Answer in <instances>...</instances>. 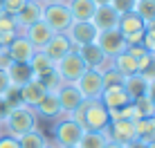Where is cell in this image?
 I'll list each match as a JSON object with an SVG mask.
<instances>
[{
    "instance_id": "obj_1",
    "label": "cell",
    "mask_w": 155,
    "mask_h": 148,
    "mask_svg": "<svg viewBox=\"0 0 155 148\" xmlns=\"http://www.w3.org/2000/svg\"><path fill=\"white\" fill-rule=\"evenodd\" d=\"M36 124H38V117L34 114V108H29V105H25V103H16V105L9 108L7 117L2 121V128H5L7 135H12V137L18 139L20 135L38 128Z\"/></svg>"
},
{
    "instance_id": "obj_2",
    "label": "cell",
    "mask_w": 155,
    "mask_h": 148,
    "mask_svg": "<svg viewBox=\"0 0 155 148\" xmlns=\"http://www.w3.org/2000/svg\"><path fill=\"white\" fill-rule=\"evenodd\" d=\"M72 119H77L83 126V130H104L110 124L108 108L99 101V99H85L72 112Z\"/></svg>"
},
{
    "instance_id": "obj_3",
    "label": "cell",
    "mask_w": 155,
    "mask_h": 148,
    "mask_svg": "<svg viewBox=\"0 0 155 148\" xmlns=\"http://www.w3.org/2000/svg\"><path fill=\"white\" fill-rule=\"evenodd\" d=\"M83 126L79 124L77 119H72V117H58L56 119V124H54V128H52V135H54V144L56 146H77L79 141H81V137H83Z\"/></svg>"
},
{
    "instance_id": "obj_4",
    "label": "cell",
    "mask_w": 155,
    "mask_h": 148,
    "mask_svg": "<svg viewBox=\"0 0 155 148\" xmlns=\"http://www.w3.org/2000/svg\"><path fill=\"white\" fill-rule=\"evenodd\" d=\"M43 20L52 27L54 34H65L68 27L72 25V16L65 2L56 5H43Z\"/></svg>"
},
{
    "instance_id": "obj_5",
    "label": "cell",
    "mask_w": 155,
    "mask_h": 148,
    "mask_svg": "<svg viewBox=\"0 0 155 148\" xmlns=\"http://www.w3.org/2000/svg\"><path fill=\"white\" fill-rule=\"evenodd\" d=\"M54 67H56L58 76L63 79V83H77L79 76H81V74L88 70V67H85V63H83V59L79 56L77 50L68 52V54L63 56L61 61H56Z\"/></svg>"
},
{
    "instance_id": "obj_6",
    "label": "cell",
    "mask_w": 155,
    "mask_h": 148,
    "mask_svg": "<svg viewBox=\"0 0 155 148\" xmlns=\"http://www.w3.org/2000/svg\"><path fill=\"white\" fill-rule=\"evenodd\" d=\"M65 36H68V40L72 43V47L77 50V47H81V45L97 43L99 29L94 27L92 20H88V23H77V20H72V25L68 27Z\"/></svg>"
},
{
    "instance_id": "obj_7",
    "label": "cell",
    "mask_w": 155,
    "mask_h": 148,
    "mask_svg": "<svg viewBox=\"0 0 155 148\" xmlns=\"http://www.w3.org/2000/svg\"><path fill=\"white\" fill-rule=\"evenodd\" d=\"M110 141H117L121 146H128L133 141H137V133H135V121L133 119H115L106 126Z\"/></svg>"
},
{
    "instance_id": "obj_8",
    "label": "cell",
    "mask_w": 155,
    "mask_h": 148,
    "mask_svg": "<svg viewBox=\"0 0 155 148\" xmlns=\"http://www.w3.org/2000/svg\"><path fill=\"white\" fill-rule=\"evenodd\" d=\"M79 88V92L83 94V99H99L101 92H104V79H101V72L99 70H85L79 81L74 83Z\"/></svg>"
},
{
    "instance_id": "obj_9",
    "label": "cell",
    "mask_w": 155,
    "mask_h": 148,
    "mask_svg": "<svg viewBox=\"0 0 155 148\" xmlns=\"http://www.w3.org/2000/svg\"><path fill=\"white\" fill-rule=\"evenodd\" d=\"M97 45L104 50V54L108 56V59H115L117 54H121V52H126V40L124 36H121L119 29H106V31H99L97 36Z\"/></svg>"
},
{
    "instance_id": "obj_10",
    "label": "cell",
    "mask_w": 155,
    "mask_h": 148,
    "mask_svg": "<svg viewBox=\"0 0 155 148\" xmlns=\"http://www.w3.org/2000/svg\"><path fill=\"white\" fill-rule=\"evenodd\" d=\"M56 97H58V103H61V112L65 117H72V112L85 101L83 94L79 92V88L74 83H63L61 90L56 92Z\"/></svg>"
},
{
    "instance_id": "obj_11",
    "label": "cell",
    "mask_w": 155,
    "mask_h": 148,
    "mask_svg": "<svg viewBox=\"0 0 155 148\" xmlns=\"http://www.w3.org/2000/svg\"><path fill=\"white\" fill-rule=\"evenodd\" d=\"M77 52H79V56L83 59L85 67H90V70H99V72H101L104 67L110 65V59L104 54V50H101L97 43L81 45V47H77Z\"/></svg>"
},
{
    "instance_id": "obj_12",
    "label": "cell",
    "mask_w": 155,
    "mask_h": 148,
    "mask_svg": "<svg viewBox=\"0 0 155 148\" xmlns=\"http://www.w3.org/2000/svg\"><path fill=\"white\" fill-rule=\"evenodd\" d=\"M20 34H23L25 38H27L29 43H31V45L36 47V50L41 52L43 47H45V45L52 40L54 31H52V27L45 23V20H38V23H31L29 27H25L23 31H20Z\"/></svg>"
},
{
    "instance_id": "obj_13",
    "label": "cell",
    "mask_w": 155,
    "mask_h": 148,
    "mask_svg": "<svg viewBox=\"0 0 155 148\" xmlns=\"http://www.w3.org/2000/svg\"><path fill=\"white\" fill-rule=\"evenodd\" d=\"M38 20H43V2L41 0H27L25 7L14 16V23L18 27V31H23L25 27H29L31 23H38Z\"/></svg>"
},
{
    "instance_id": "obj_14",
    "label": "cell",
    "mask_w": 155,
    "mask_h": 148,
    "mask_svg": "<svg viewBox=\"0 0 155 148\" xmlns=\"http://www.w3.org/2000/svg\"><path fill=\"white\" fill-rule=\"evenodd\" d=\"M7 50H9V56H12V61H14V63H29L31 59H34V54L38 52V50H36V47L31 45L27 38H25L23 34L16 36L12 43H9Z\"/></svg>"
},
{
    "instance_id": "obj_15",
    "label": "cell",
    "mask_w": 155,
    "mask_h": 148,
    "mask_svg": "<svg viewBox=\"0 0 155 148\" xmlns=\"http://www.w3.org/2000/svg\"><path fill=\"white\" fill-rule=\"evenodd\" d=\"M72 50H74V47H72L70 40H68V36H65V34H54V36H52V40H50V43H47L45 47H43L41 52H43V54H45L47 59H50V61L56 65V61H61L63 56H65L68 52H72Z\"/></svg>"
},
{
    "instance_id": "obj_16",
    "label": "cell",
    "mask_w": 155,
    "mask_h": 148,
    "mask_svg": "<svg viewBox=\"0 0 155 148\" xmlns=\"http://www.w3.org/2000/svg\"><path fill=\"white\" fill-rule=\"evenodd\" d=\"M34 114H36V117H43V119H54V121H56L58 117H63L61 103H58L56 92H47L45 97H43L41 101L34 105Z\"/></svg>"
},
{
    "instance_id": "obj_17",
    "label": "cell",
    "mask_w": 155,
    "mask_h": 148,
    "mask_svg": "<svg viewBox=\"0 0 155 148\" xmlns=\"http://www.w3.org/2000/svg\"><path fill=\"white\" fill-rule=\"evenodd\" d=\"M99 101L108 110H117V108H124V105L130 103V97L126 94L124 85H108V88H104Z\"/></svg>"
},
{
    "instance_id": "obj_18",
    "label": "cell",
    "mask_w": 155,
    "mask_h": 148,
    "mask_svg": "<svg viewBox=\"0 0 155 148\" xmlns=\"http://www.w3.org/2000/svg\"><path fill=\"white\" fill-rule=\"evenodd\" d=\"M45 94H47V90H45V85H43L38 79H31L29 83H25L23 88H18V99H20V103L29 105V108H34V105L38 103Z\"/></svg>"
},
{
    "instance_id": "obj_19",
    "label": "cell",
    "mask_w": 155,
    "mask_h": 148,
    "mask_svg": "<svg viewBox=\"0 0 155 148\" xmlns=\"http://www.w3.org/2000/svg\"><path fill=\"white\" fill-rule=\"evenodd\" d=\"M68 9H70V16L72 20H77V23H88V20H92L94 11H97V5L92 2V0H65Z\"/></svg>"
},
{
    "instance_id": "obj_20",
    "label": "cell",
    "mask_w": 155,
    "mask_h": 148,
    "mask_svg": "<svg viewBox=\"0 0 155 148\" xmlns=\"http://www.w3.org/2000/svg\"><path fill=\"white\" fill-rule=\"evenodd\" d=\"M92 23H94V27L99 31L115 29L117 23H119V14H117L110 5H101V7H97V11L92 16Z\"/></svg>"
},
{
    "instance_id": "obj_21",
    "label": "cell",
    "mask_w": 155,
    "mask_h": 148,
    "mask_svg": "<svg viewBox=\"0 0 155 148\" xmlns=\"http://www.w3.org/2000/svg\"><path fill=\"white\" fill-rule=\"evenodd\" d=\"M7 76L9 81H12V88H23L25 83H29L31 79H34V72H31L29 63H12V65L7 67Z\"/></svg>"
},
{
    "instance_id": "obj_22",
    "label": "cell",
    "mask_w": 155,
    "mask_h": 148,
    "mask_svg": "<svg viewBox=\"0 0 155 148\" xmlns=\"http://www.w3.org/2000/svg\"><path fill=\"white\" fill-rule=\"evenodd\" d=\"M124 90H126L128 97H130V101H135V99L146 97L148 81L142 76V74H130V76H126V79H124Z\"/></svg>"
},
{
    "instance_id": "obj_23",
    "label": "cell",
    "mask_w": 155,
    "mask_h": 148,
    "mask_svg": "<svg viewBox=\"0 0 155 148\" xmlns=\"http://www.w3.org/2000/svg\"><path fill=\"white\" fill-rule=\"evenodd\" d=\"M146 23L137 16L135 11H128V14H121L119 16V23H117V29L121 31V36L126 34H135V31H144Z\"/></svg>"
},
{
    "instance_id": "obj_24",
    "label": "cell",
    "mask_w": 155,
    "mask_h": 148,
    "mask_svg": "<svg viewBox=\"0 0 155 148\" xmlns=\"http://www.w3.org/2000/svg\"><path fill=\"white\" fill-rule=\"evenodd\" d=\"M110 141V137H108V130H85L83 137H81V141H79V148H104L106 144Z\"/></svg>"
},
{
    "instance_id": "obj_25",
    "label": "cell",
    "mask_w": 155,
    "mask_h": 148,
    "mask_svg": "<svg viewBox=\"0 0 155 148\" xmlns=\"http://www.w3.org/2000/svg\"><path fill=\"white\" fill-rule=\"evenodd\" d=\"M110 65H113L124 79L130 76V74H137V59H133L128 52H121V54H117L115 59H110Z\"/></svg>"
},
{
    "instance_id": "obj_26",
    "label": "cell",
    "mask_w": 155,
    "mask_h": 148,
    "mask_svg": "<svg viewBox=\"0 0 155 148\" xmlns=\"http://www.w3.org/2000/svg\"><path fill=\"white\" fill-rule=\"evenodd\" d=\"M135 133H137V141H142V144L155 141V117L137 119L135 121Z\"/></svg>"
},
{
    "instance_id": "obj_27",
    "label": "cell",
    "mask_w": 155,
    "mask_h": 148,
    "mask_svg": "<svg viewBox=\"0 0 155 148\" xmlns=\"http://www.w3.org/2000/svg\"><path fill=\"white\" fill-rule=\"evenodd\" d=\"M130 105H133V121L155 117V105L151 103V99H148V97L135 99V101H130Z\"/></svg>"
},
{
    "instance_id": "obj_28",
    "label": "cell",
    "mask_w": 155,
    "mask_h": 148,
    "mask_svg": "<svg viewBox=\"0 0 155 148\" xmlns=\"http://www.w3.org/2000/svg\"><path fill=\"white\" fill-rule=\"evenodd\" d=\"M137 74H142L148 83L155 81V52H146L142 59H137Z\"/></svg>"
},
{
    "instance_id": "obj_29",
    "label": "cell",
    "mask_w": 155,
    "mask_h": 148,
    "mask_svg": "<svg viewBox=\"0 0 155 148\" xmlns=\"http://www.w3.org/2000/svg\"><path fill=\"white\" fill-rule=\"evenodd\" d=\"M45 144H47V137L43 135L38 128L29 130V133H25V135L18 137V146L20 148H43Z\"/></svg>"
},
{
    "instance_id": "obj_30",
    "label": "cell",
    "mask_w": 155,
    "mask_h": 148,
    "mask_svg": "<svg viewBox=\"0 0 155 148\" xmlns=\"http://www.w3.org/2000/svg\"><path fill=\"white\" fill-rule=\"evenodd\" d=\"M29 67H31V72H34V79H38V76H43L45 72L54 70V63L47 59V56L43 54V52H36V54H34V59L29 61Z\"/></svg>"
},
{
    "instance_id": "obj_31",
    "label": "cell",
    "mask_w": 155,
    "mask_h": 148,
    "mask_svg": "<svg viewBox=\"0 0 155 148\" xmlns=\"http://www.w3.org/2000/svg\"><path fill=\"white\" fill-rule=\"evenodd\" d=\"M144 23L155 20V0H135V9H133Z\"/></svg>"
},
{
    "instance_id": "obj_32",
    "label": "cell",
    "mask_w": 155,
    "mask_h": 148,
    "mask_svg": "<svg viewBox=\"0 0 155 148\" xmlns=\"http://www.w3.org/2000/svg\"><path fill=\"white\" fill-rule=\"evenodd\" d=\"M38 81L45 85L47 92H58V90H61V85H63V79L58 76L56 67H54V70H50V72H45L43 76H38Z\"/></svg>"
},
{
    "instance_id": "obj_33",
    "label": "cell",
    "mask_w": 155,
    "mask_h": 148,
    "mask_svg": "<svg viewBox=\"0 0 155 148\" xmlns=\"http://www.w3.org/2000/svg\"><path fill=\"white\" fill-rule=\"evenodd\" d=\"M101 79H104V88H108V85H124V76H121L113 65H108V67L101 70Z\"/></svg>"
},
{
    "instance_id": "obj_34",
    "label": "cell",
    "mask_w": 155,
    "mask_h": 148,
    "mask_svg": "<svg viewBox=\"0 0 155 148\" xmlns=\"http://www.w3.org/2000/svg\"><path fill=\"white\" fill-rule=\"evenodd\" d=\"M142 45L146 47V52H155V20H148V23H146Z\"/></svg>"
},
{
    "instance_id": "obj_35",
    "label": "cell",
    "mask_w": 155,
    "mask_h": 148,
    "mask_svg": "<svg viewBox=\"0 0 155 148\" xmlns=\"http://www.w3.org/2000/svg\"><path fill=\"white\" fill-rule=\"evenodd\" d=\"M25 2H27V0H2V14L16 16L20 9L25 7Z\"/></svg>"
},
{
    "instance_id": "obj_36",
    "label": "cell",
    "mask_w": 155,
    "mask_h": 148,
    "mask_svg": "<svg viewBox=\"0 0 155 148\" xmlns=\"http://www.w3.org/2000/svg\"><path fill=\"white\" fill-rule=\"evenodd\" d=\"M110 7L121 16V14H128L135 9V0H110Z\"/></svg>"
},
{
    "instance_id": "obj_37",
    "label": "cell",
    "mask_w": 155,
    "mask_h": 148,
    "mask_svg": "<svg viewBox=\"0 0 155 148\" xmlns=\"http://www.w3.org/2000/svg\"><path fill=\"white\" fill-rule=\"evenodd\" d=\"M0 31H18V27L14 23V16L0 14Z\"/></svg>"
},
{
    "instance_id": "obj_38",
    "label": "cell",
    "mask_w": 155,
    "mask_h": 148,
    "mask_svg": "<svg viewBox=\"0 0 155 148\" xmlns=\"http://www.w3.org/2000/svg\"><path fill=\"white\" fill-rule=\"evenodd\" d=\"M0 148H20V146H18V139H16V137L2 133L0 135Z\"/></svg>"
},
{
    "instance_id": "obj_39",
    "label": "cell",
    "mask_w": 155,
    "mask_h": 148,
    "mask_svg": "<svg viewBox=\"0 0 155 148\" xmlns=\"http://www.w3.org/2000/svg\"><path fill=\"white\" fill-rule=\"evenodd\" d=\"M12 90V81H9V76H7V72L5 70H0V97H5V94Z\"/></svg>"
},
{
    "instance_id": "obj_40",
    "label": "cell",
    "mask_w": 155,
    "mask_h": 148,
    "mask_svg": "<svg viewBox=\"0 0 155 148\" xmlns=\"http://www.w3.org/2000/svg\"><path fill=\"white\" fill-rule=\"evenodd\" d=\"M12 56H9V50H7V47H0V70H5V72H7V67L9 65H12Z\"/></svg>"
},
{
    "instance_id": "obj_41",
    "label": "cell",
    "mask_w": 155,
    "mask_h": 148,
    "mask_svg": "<svg viewBox=\"0 0 155 148\" xmlns=\"http://www.w3.org/2000/svg\"><path fill=\"white\" fill-rule=\"evenodd\" d=\"M126 52L133 56V59H142V56L146 54V47L140 43V45H130V47H126Z\"/></svg>"
},
{
    "instance_id": "obj_42",
    "label": "cell",
    "mask_w": 155,
    "mask_h": 148,
    "mask_svg": "<svg viewBox=\"0 0 155 148\" xmlns=\"http://www.w3.org/2000/svg\"><path fill=\"white\" fill-rule=\"evenodd\" d=\"M9 108H12V105H9V101H7L5 97H0V124L5 121V117H7V112H9Z\"/></svg>"
},
{
    "instance_id": "obj_43",
    "label": "cell",
    "mask_w": 155,
    "mask_h": 148,
    "mask_svg": "<svg viewBox=\"0 0 155 148\" xmlns=\"http://www.w3.org/2000/svg\"><path fill=\"white\" fill-rule=\"evenodd\" d=\"M146 97L151 99V103L155 105V81H151V83H148V90H146Z\"/></svg>"
},
{
    "instance_id": "obj_44",
    "label": "cell",
    "mask_w": 155,
    "mask_h": 148,
    "mask_svg": "<svg viewBox=\"0 0 155 148\" xmlns=\"http://www.w3.org/2000/svg\"><path fill=\"white\" fill-rule=\"evenodd\" d=\"M126 148H146V144H142V141H133V144H128Z\"/></svg>"
},
{
    "instance_id": "obj_45",
    "label": "cell",
    "mask_w": 155,
    "mask_h": 148,
    "mask_svg": "<svg viewBox=\"0 0 155 148\" xmlns=\"http://www.w3.org/2000/svg\"><path fill=\"white\" fill-rule=\"evenodd\" d=\"M104 148H126V146H121V144H117V141H108Z\"/></svg>"
},
{
    "instance_id": "obj_46",
    "label": "cell",
    "mask_w": 155,
    "mask_h": 148,
    "mask_svg": "<svg viewBox=\"0 0 155 148\" xmlns=\"http://www.w3.org/2000/svg\"><path fill=\"white\" fill-rule=\"evenodd\" d=\"M43 5H56V2H65V0H41Z\"/></svg>"
},
{
    "instance_id": "obj_47",
    "label": "cell",
    "mask_w": 155,
    "mask_h": 148,
    "mask_svg": "<svg viewBox=\"0 0 155 148\" xmlns=\"http://www.w3.org/2000/svg\"><path fill=\"white\" fill-rule=\"evenodd\" d=\"M94 5H97V7H101V5H110V0H92Z\"/></svg>"
},
{
    "instance_id": "obj_48",
    "label": "cell",
    "mask_w": 155,
    "mask_h": 148,
    "mask_svg": "<svg viewBox=\"0 0 155 148\" xmlns=\"http://www.w3.org/2000/svg\"><path fill=\"white\" fill-rule=\"evenodd\" d=\"M43 148H58V146L54 144V141H47V144H45V146H43Z\"/></svg>"
},
{
    "instance_id": "obj_49",
    "label": "cell",
    "mask_w": 155,
    "mask_h": 148,
    "mask_svg": "<svg viewBox=\"0 0 155 148\" xmlns=\"http://www.w3.org/2000/svg\"><path fill=\"white\" fill-rule=\"evenodd\" d=\"M146 148H155V141H151V144H146Z\"/></svg>"
},
{
    "instance_id": "obj_50",
    "label": "cell",
    "mask_w": 155,
    "mask_h": 148,
    "mask_svg": "<svg viewBox=\"0 0 155 148\" xmlns=\"http://www.w3.org/2000/svg\"><path fill=\"white\" fill-rule=\"evenodd\" d=\"M58 148H61V146H58ZM63 148H79V146H63Z\"/></svg>"
},
{
    "instance_id": "obj_51",
    "label": "cell",
    "mask_w": 155,
    "mask_h": 148,
    "mask_svg": "<svg viewBox=\"0 0 155 148\" xmlns=\"http://www.w3.org/2000/svg\"><path fill=\"white\" fill-rule=\"evenodd\" d=\"M0 14H2V0H0Z\"/></svg>"
},
{
    "instance_id": "obj_52",
    "label": "cell",
    "mask_w": 155,
    "mask_h": 148,
    "mask_svg": "<svg viewBox=\"0 0 155 148\" xmlns=\"http://www.w3.org/2000/svg\"><path fill=\"white\" fill-rule=\"evenodd\" d=\"M0 135H2V124H0Z\"/></svg>"
}]
</instances>
